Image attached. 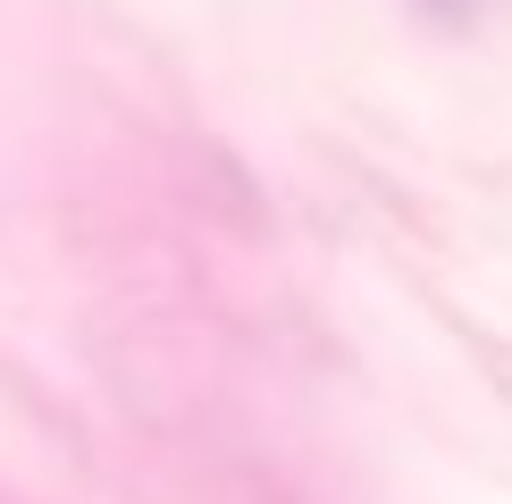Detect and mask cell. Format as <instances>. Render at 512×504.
<instances>
[{"label":"cell","instance_id":"cell-1","mask_svg":"<svg viewBox=\"0 0 512 504\" xmlns=\"http://www.w3.org/2000/svg\"><path fill=\"white\" fill-rule=\"evenodd\" d=\"M420 9H429V17H471L479 0H420Z\"/></svg>","mask_w":512,"mask_h":504}]
</instances>
